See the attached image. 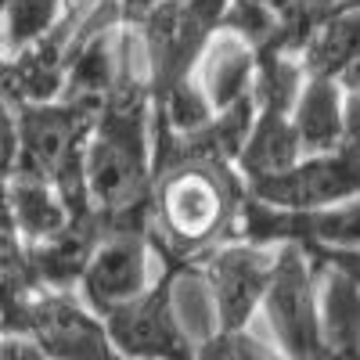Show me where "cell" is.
Returning a JSON list of instances; mask_svg holds the SVG:
<instances>
[{"label":"cell","mask_w":360,"mask_h":360,"mask_svg":"<svg viewBox=\"0 0 360 360\" xmlns=\"http://www.w3.org/2000/svg\"><path fill=\"white\" fill-rule=\"evenodd\" d=\"M79 191L105 217H127L152 191V137L141 98H115L94 115L83 155Z\"/></svg>","instance_id":"obj_1"},{"label":"cell","mask_w":360,"mask_h":360,"mask_svg":"<svg viewBox=\"0 0 360 360\" xmlns=\"http://www.w3.org/2000/svg\"><path fill=\"white\" fill-rule=\"evenodd\" d=\"M238 188H242V180L227 162H166L148 195L155 231L176 252H205L220 245L238 220Z\"/></svg>","instance_id":"obj_2"},{"label":"cell","mask_w":360,"mask_h":360,"mask_svg":"<svg viewBox=\"0 0 360 360\" xmlns=\"http://www.w3.org/2000/svg\"><path fill=\"white\" fill-rule=\"evenodd\" d=\"M317 321H321V270L303 245L278 242L274 270L263 288L256 321L288 360H314L317 353Z\"/></svg>","instance_id":"obj_3"},{"label":"cell","mask_w":360,"mask_h":360,"mask_svg":"<svg viewBox=\"0 0 360 360\" xmlns=\"http://www.w3.org/2000/svg\"><path fill=\"white\" fill-rule=\"evenodd\" d=\"M263 209L288 217H310L324 209L346 205L360 198V152H328V155H303L285 173L242 184Z\"/></svg>","instance_id":"obj_4"},{"label":"cell","mask_w":360,"mask_h":360,"mask_svg":"<svg viewBox=\"0 0 360 360\" xmlns=\"http://www.w3.org/2000/svg\"><path fill=\"white\" fill-rule=\"evenodd\" d=\"M278 245L266 242H220L205 249V259L198 263V278L205 285V295L213 303L217 328L224 335H238L256 321L263 288L274 270Z\"/></svg>","instance_id":"obj_5"},{"label":"cell","mask_w":360,"mask_h":360,"mask_svg":"<svg viewBox=\"0 0 360 360\" xmlns=\"http://www.w3.org/2000/svg\"><path fill=\"white\" fill-rule=\"evenodd\" d=\"M162 274L166 270L155 266L152 238L134 227H119L94 238L90 256L83 263V274L76 281V292L98 317H105L108 310L148 292Z\"/></svg>","instance_id":"obj_6"},{"label":"cell","mask_w":360,"mask_h":360,"mask_svg":"<svg viewBox=\"0 0 360 360\" xmlns=\"http://www.w3.org/2000/svg\"><path fill=\"white\" fill-rule=\"evenodd\" d=\"M15 332H25L47 360H119L108 346L105 321L72 288L29 292Z\"/></svg>","instance_id":"obj_7"},{"label":"cell","mask_w":360,"mask_h":360,"mask_svg":"<svg viewBox=\"0 0 360 360\" xmlns=\"http://www.w3.org/2000/svg\"><path fill=\"white\" fill-rule=\"evenodd\" d=\"M101 321L119 360H195V342L173 307L169 274L130 303L108 310Z\"/></svg>","instance_id":"obj_8"},{"label":"cell","mask_w":360,"mask_h":360,"mask_svg":"<svg viewBox=\"0 0 360 360\" xmlns=\"http://www.w3.org/2000/svg\"><path fill=\"white\" fill-rule=\"evenodd\" d=\"M256 65H259V51L245 37H238L234 29L217 25L198 44L188 65V79L198 86V94L209 101V108L220 112L252 94Z\"/></svg>","instance_id":"obj_9"},{"label":"cell","mask_w":360,"mask_h":360,"mask_svg":"<svg viewBox=\"0 0 360 360\" xmlns=\"http://www.w3.org/2000/svg\"><path fill=\"white\" fill-rule=\"evenodd\" d=\"M314 360H360V278L346 266L321 270V321Z\"/></svg>","instance_id":"obj_10"},{"label":"cell","mask_w":360,"mask_h":360,"mask_svg":"<svg viewBox=\"0 0 360 360\" xmlns=\"http://www.w3.org/2000/svg\"><path fill=\"white\" fill-rule=\"evenodd\" d=\"M4 209L22 238V245H44L62 231H69L72 205L51 180L11 173L4 180Z\"/></svg>","instance_id":"obj_11"},{"label":"cell","mask_w":360,"mask_h":360,"mask_svg":"<svg viewBox=\"0 0 360 360\" xmlns=\"http://www.w3.org/2000/svg\"><path fill=\"white\" fill-rule=\"evenodd\" d=\"M288 123L303 155H328L342 152V86L324 76H307L288 108Z\"/></svg>","instance_id":"obj_12"},{"label":"cell","mask_w":360,"mask_h":360,"mask_svg":"<svg viewBox=\"0 0 360 360\" xmlns=\"http://www.w3.org/2000/svg\"><path fill=\"white\" fill-rule=\"evenodd\" d=\"M299 62H303L307 76L335 79L339 86L360 83V8H346L317 22Z\"/></svg>","instance_id":"obj_13"},{"label":"cell","mask_w":360,"mask_h":360,"mask_svg":"<svg viewBox=\"0 0 360 360\" xmlns=\"http://www.w3.org/2000/svg\"><path fill=\"white\" fill-rule=\"evenodd\" d=\"M299 159H303V148H299V141H295V130L288 123V115L256 108L252 130L242 144V152L234 155L231 169L238 173L242 184H252V180H266V176L285 173Z\"/></svg>","instance_id":"obj_14"},{"label":"cell","mask_w":360,"mask_h":360,"mask_svg":"<svg viewBox=\"0 0 360 360\" xmlns=\"http://www.w3.org/2000/svg\"><path fill=\"white\" fill-rule=\"evenodd\" d=\"M58 18H62V0H0V54L18 58L44 44Z\"/></svg>","instance_id":"obj_15"},{"label":"cell","mask_w":360,"mask_h":360,"mask_svg":"<svg viewBox=\"0 0 360 360\" xmlns=\"http://www.w3.org/2000/svg\"><path fill=\"white\" fill-rule=\"evenodd\" d=\"M18 159V134H15V108L11 101L0 94V180H8L15 173Z\"/></svg>","instance_id":"obj_16"},{"label":"cell","mask_w":360,"mask_h":360,"mask_svg":"<svg viewBox=\"0 0 360 360\" xmlns=\"http://www.w3.org/2000/svg\"><path fill=\"white\" fill-rule=\"evenodd\" d=\"M231 339H234V353H238V360H288L274 342L266 339V335H259L252 324L245 328V332L231 335Z\"/></svg>","instance_id":"obj_17"},{"label":"cell","mask_w":360,"mask_h":360,"mask_svg":"<svg viewBox=\"0 0 360 360\" xmlns=\"http://www.w3.org/2000/svg\"><path fill=\"white\" fill-rule=\"evenodd\" d=\"M342 137L349 152H360V83L342 86Z\"/></svg>","instance_id":"obj_18"},{"label":"cell","mask_w":360,"mask_h":360,"mask_svg":"<svg viewBox=\"0 0 360 360\" xmlns=\"http://www.w3.org/2000/svg\"><path fill=\"white\" fill-rule=\"evenodd\" d=\"M0 360H47L25 332H0Z\"/></svg>","instance_id":"obj_19"}]
</instances>
